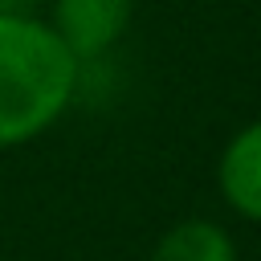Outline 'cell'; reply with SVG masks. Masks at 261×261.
Returning <instances> with one entry per match:
<instances>
[{
    "label": "cell",
    "instance_id": "obj_4",
    "mask_svg": "<svg viewBox=\"0 0 261 261\" xmlns=\"http://www.w3.org/2000/svg\"><path fill=\"white\" fill-rule=\"evenodd\" d=\"M151 261H237L232 237L212 220H179L167 228L151 253Z\"/></svg>",
    "mask_w": 261,
    "mask_h": 261
},
{
    "label": "cell",
    "instance_id": "obj_1",
    "mask_svg": "<svg viewBox=\"0 0 261 261\" xmlns=\"http://www.w3.org/2000/svg\"><path fill=\"white\" fill-rule=\"evenodd\" d=\"M77 86V57L61 37L16 12H0V147L37 139L57 122Z\"/></svg>",
    "mask_w": 261,
    "mask_h": 261
},
{
    "label": "cell",
    "instance_id": "obj_2",
    "mask_svg": "<svg viewBox=\"0 0 261 261\" xmlns=\"http://www.w3.org/2000/svg\"><path fill=\"white\" fill-rule=\"evenodd\" d=\"M130 8L135 0H57L53 33L77 61H86L106 53L122 37V29L130 24Z\"/></svg>",
    "mask_w": 261,
    "mask_h": 261
},
{
    "label": "cell",
    "instance_id": "obj_3",
    "mask_svg": "<svg viewBox=\"0 0 261 261\" xmlns=\"http://www.w3.org/2000/svg\"><path fill=\"white\" fill-rule=\"evenodd\" d=\"M220 192L241 216L261 220V122H249L245 130H237L232 143L224 147Z\"/></svg>",
    "mask_w": 261,
    "mask_h": 261
}]
</instances>
